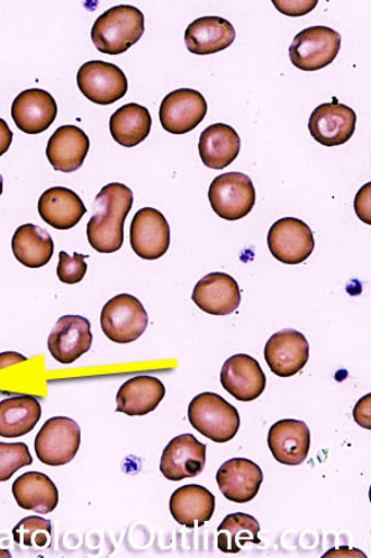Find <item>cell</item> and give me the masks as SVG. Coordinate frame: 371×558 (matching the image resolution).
Wrapping results in <instances>:
<instances>
[{"instance_id":"obj_27","label":"cell","mask_w":371,"mask_h":558,"mask_svg":"<svg viewBox=\"0 0 371 558\" xmlns=\"http://www.w3.org/2000/svg\"><path fill=\"white\" fill-rule=\"evenodd\" d=\"M17 506L47 515L59 506V490L47 474L28 472L20 476L12 487Z\"/></svg>"},{"instance_id":"obj_24","label":"cell","mask_w":371,"mask_h":558,"mask_svg":"<svg viewBox=\"0 0 371 558\" xmlns=\"http://www.w3.org/2000/svg\"><path fill=\"white\" fill-rule=\"evenodd\" d=\"M235 40L231 22L221 16H203L188 25L185 43L196 56H211L228 49Z\"/></svg>"},{"instance_id":"obj_25","label":"cell","mask_w":371,"mask_h":558,"mask_svg":"<svg viewBox=\"0 0 371 558\" xmlns=\"http://www.w3.org/2000/svg\"><path fill=\"white\" fill-rule=\"evenodd\" d=\"M38 209L45 222L61 231L74 229L87 213L83 199L75 192L62 186L45 192L40 196Z\"/></svg>"},{"instance_id":"obj_12","label":"cell","mask_w":371,"mask_h":558,"mask_svg":"<svg viewBox=\"0 0 371 558\" xmlns=\"http://www.w3.org/2000/svg\"><path fill=\"white\" fill-rule=\"evenodd\" d=\"M356 128L357 113L337 100L317 107L309 121L311 136L325 147H337L347 143Z\"/></svg>"},{"instance_id":"obj_33","label":"cell","mask_w":371,"mask_h":558,"mask_svg":"<svg viewBox=\"0 0 371 558\" xmlns=\"http://www.w3.org/2000/svg\"><path fill=\"white\" fill-rule=\"evenodd\" d=\"M32 464L33 457L28 446L0 442V482H8L22 468Z\"/></svg>"},{"instance_id":"obj_1","label":"cell","mask_w":371,"mask_h":558,"mask_svg":"<svg viewBox=\"0 0 371 558\" xmlns=\"http://www.w3.org/2000/svg\"><path fill=\"white\" fill-rule=\"evenodd\" d=\"M133 203V192L121 183L106 185L96 196L94 216L87 223V238L99 254H114L122 248L124 223Z\"/></svg>"},{"instance_id":"obj_28","label":"cell","mask_w":371,"mask_h":558,"mask_svg":"<svg viewBox=\"0 0 371 558\" xmlns=\"http://www.w3.org/2000/svg\"><path fill=\"white\" fill-rule=\"evenodd\" d=\"M41 404L34 396L23 395L0 401V437L21 438L38 425Z\"/></svg>"},{"instance_id":"obj_39","label":"cell","mask_w":371,"mask_h":558,"mask_svg":"<svg viewBox=\"0 0 371 558\" xmlns=\"http://www.w3.org/2000/svg\"><path fill=\"white\" fill-rule=\"evenodd\" d=\"M26 359L24 355L20 353H14V351H7V353L0 354V371L8 366H12L20 363H25Z\"/></svg>"},{"instance_id":"obj_15","label":"cell","mask_w":371,"mask_h":558,"mask_svg":"<svg viewBox=\"0 0 371 558\" xmlns=\"http://www.w3.org/2000/svg\"><path fill=\"white\" fill-rule=\"evenodd\" d=\"M92 341L94 336L88 319L79 315H65L53 327L48 348L57 362L69 365L88 353Z\"/></svg>"},{"instance_id":"obj_17","label":"cell","mask_w":371,"mask_h":558,"mask_svg":"<svg viewBox=\"0 0 371 558\" xmlns=\"http://www.w3.org/2000/svg\"><path fill=\"white\" fill-rule=\"evenodd\" d=\"M58 104L48 92L40 88L25 89L15 97L12 117L17 129L26 134H40L57 120Z\"/></svg>"},{"instance_id":"obj_11","label":"cell","mask_w":371,"mask_h":558,"mask_svg":"<svg viewBox=\"0 0 371 558\" xmlns=\"http://www.w3.org/2000/svg\"><path fill=\"white\" fill-rule=\"evenodd\" d=\"M207 446L194 435H181L162 452L160 472L172 482L196 478L206 465Z\"/></svg>"},{"instance_id":"obj_13","label":"cell","mask_w":371,"mask_h":558,"mask_svg":"<svg viewBox=\"0 0 371 558\" xmlns=\"http://www.w3.org/2000/svg\"><path fill=\"white\" fill-rule=\"evenodd\" d=\"M131 245L141 259L153 260L166 255L170 247V227L159 210L140 209L131 225Z\"/></svg>"},{"instance_id":"obj_4","label":"cell","mask_w":371,"mask_h":558,"mask_svg":"<svg viewBox=\"0 0 371 558\" xmlns=\"http://www.w3.org/2000/svg\"><path fill=\"white\" fill-rule=\"evenodd\" d=\"M149 326L147 311L131 294L115 295L107 302L101 313V327L108 339L118 344L138 340Z\"/></svg>"},{"instance_id":"obj_38","label":"cell","mask_w":371,"mask_h":558,"mask_svg":"<svg viewBox=\"0 0 371 558\" xmlns=\"http://www.w3.org/2000/svg\"><path fill=\"white\" fill-rule=\"evenodd\" d=\"M13 142V132L9 129L8 123L0 119V157L11 148Z\"/></svg>"},{"instance_id":"obj_26","label":"cell","mask_w":371,"mask_h":558,"mask_svg":"<svg viewBox=\"0 0 371 558\" xmlns=\"http://www.w3.org/2000/svg\"><path fill=\"white\" fill-rule=\"evenodd\" d=\"M198 151L207 168L222 170L238 158L240 137L231 125L215 123L202 132L198 142Z\"/></svg>"},{"instance_id":"obj_19","label":"cell","mask_w":371,"mask_h":558,"mask_svg":"<svg viewBox=\"0 0 371 558\" xmlns=\"http://www.w3.org/2000/svg\"><path fill=\"white\" fill-rule=\"evenodd\" d=\"M264 474L261 468L247 458H233L217 473V483L225 498L233 502L246 504L255 499L260 490Z\"/></svg>"},{"instance_id":"obj_2","label":"cell","mask_w":371,"mask_h":558,"mask_svg":"<svg viewBox=\"0 0 371 558\" xmlns=\"http://www.w3.org/2000/svg\"><path fill=\"white\" fill-rule=\"evenodd\" d=\"M145 32L143 12L133 5H116L95 22L92 41L108 56H120L137 44Z\"/></svg>"},{"instance_id":"obj_37","label":"cell","mask_w":371,"mask_h":558,"mask_svg":"<svg viewBox=\"0 0 371 558\" xmlns=\"http://www.w3.org/2000/svg\"><path fill=\"white\" fill-rule=\"evenodd\" d=\"M353 416H355V421L359 426L371 429V395L368 393L361 399L355 411H353Z\"/></svg>"},{"instance_id":"obj_36","label":"cell","mask_w":371,"mask_h":558,"mask_svg":"<svg viewBox=\"0 0 371 558\" xmlns=\"http://www.w3.org/2000/svg\"><path fill=\"white\" fill-rule=\"evenodd\" d=\"M370 187H371L370 183H368L367 185L361 187L359 193L356 196V202H355V208H356L358 218L368 225H371V215H370L371 191H370Z\"/></svg>"},{"instance_id":"obj_10","label":"cell","mask_w":371,"mask_h":558,"mask_svg":"<svg viewBox=\"0 0 371 558\" xmlns=\"http://www.w3.org/2000/svg\"><path fill=\"white\" fill-rule=\"evenodd\" d=\"M202 94L191 88H180L169 94L160 106V123L171 134H186L198 128L207 114Z\"/></svg>"},{"instance_id":"obj_34","label":"cell","mask_w":371,"mask_h":558,"mask_svg":"<svg viewBox=\"0 0 371 558\" xmlns=\"http://www.w3.org/2000/svg\"><path fill=\"white\" fill-rule=\"evenodd\" d=\"M87 257L77 254V252H75L74 256L70 257L67 252L61 251L58 266L60 281L66 284H76L83 281L88 269L85 260Z\"/></svg>"},{"instance_id":"obj_41","label":"cell","mask_w":371,"mask_h":558,"mask_svg":"<svg viewBox=\"0 0 371 558\" xmlns=\"http://www.w3.org/2000/svg\"><path fill=\"white\" fill-rule=\"evenodd\" d=\"M3 194V177L0 175V195Z\"/></svg>"},{"instance_id":"obj_8","label":"cell","mask_w":371,"mask_h":558,"mask_svg":"<svg viewBox=\"0 0 371 558\" xmlns=\"http://www.w3.org/2000/svg\"><path fill=\"white\" fill-rule=\"evenodd\" d=\"M77 85L89 101L108 106L128 93V78L120 66L101 60L88 61L77 72Z\"/></svg>"},{"instance_id":"obj_18","label":"cell","mask_w":371,"mask_h":558,"mask_svg":"<svg viewBox=\"0 0 371 558\" xmlns=\"http://www.w3.org/2000/svg\"><path fill=\"white\" fill-rule=\"evenodd\" d=\"M268 445L279 463L300 465L310 452V428L304 421H279L269 430Z\"/></svg>"},{"instance_id":"obj_29","label":"cell","mask_w":371,"mask_h":558,"mask_svg":"<svg viewBox=\"0 0 371 558\" xmlns=\"http://www.w3.org/2000/svg\"><path fill=\"white\" fill-rule=\"evenodd\" d=\"M14 257L28 268L47 266L53 256V241L47 230L34 223L17 228L13 240Z\"/></svg>"},{"instance_id":"obj_35","label":"cell","mask_w":371,"mask_h":558,"mask_svg":"<svg viewBox=\"0 0 371 558\" xmlns=\"http://www.w3.org/2000/svg\"><path fill=\"white\" fill-rule=\"evenodd\" d=\"M274 5L280 13H283L288 16H302L309 14L313 11L317 5V0H311V2H283V0H274Z\"/></svg>"},{"instance_id":"obj_16","label":"cell","mask_w":371,"mask_h":558,"mask_svg":"<svg viewBox=\"0 0 371 558\" xmlns=\"http://www.w3.org/2000/svg\"><path fill=\"white\" fill-rule=\"evenodd\" d=\"M223 389L235 400L251 402L267 389V376L255 357L238 354L224 363L221 372Z\"/></svg>"},{"instance_id":"obj_9","label":"cell","mask_w":371,"mask_h":558,"mask_svg":"<svg viewBox=\"0 0 371 558\" xmlns=\"http://www.w3.org/2000/svg\"><path fill=\"white\" fill-rule=\"evenodd\" d=\"M268 246L280 263L300 265L314 250L313 232L309 225L296 218L277 220L268 233Z\"/></svg>"},{"instance_id":"obj_40","label":"cell","mask_w":371,"mask_h":558,"mask_svg":"<svg viewBox=\"0 0 371 558\" xmlns=\"http://www.w3.org/2000/svg\"><path fill=\"white\" fill-rule=\"evenodd\" d=\"M0 557H12V555L9 551L0 550Z\"/></svg>"},{"instance_id":"obj_32","label":"cell","mask_w":371,"mask_h":558,"mask_svg":"<svg viewBox=\"0 0 371 558\" xmlns=\"http://www.w3.org/2000/svg\"><path fill=\"white\" fill-rule=\"evenodd\" d=\"M14 543L32 554L49 550L52 545V524L39 517L21 520L13 529Z\"/></svg>"},{"instance_id":"obj_30","label":"cell","mask_w":371,"mask_h":558,"mask_svg":"<svg viewBox=\"0 0 371 558\" xmlns=\"http://www.w3.org/2000/svg\"><path fill=\"white\" fill-rule=\"evenodd\" d=\"M151 124V116L147 107L128 104L112 114L110 131L118 144L125 148H133L149 137Z\"/></svg>"},{"instance_id":"obj_20","label":"cell","mask_w":371,"mask_h":558,"mask_svg":"<svg viewBox=\"0 0 371 558\" xmlns=\"http://www.w3.org/2000/svg\"><path fill=\"white\" fill-rule=\"evenodd\" d=\"M193 301L205 313L223 317L239 308L242 294L238 282L232 276L214 272L196 284Z\"/></svg>"},{"instance_id":"obj_5","label":"cell","mask_w":371,"mask_h":558,"mask_svg":"<svg viewBox=\"0 0 371 558\" xmlns=\"http://www.w3.org/2000/svg\"><path fill=\"white\" fill-rule=\"evenodd\" d=\"M208 201L221 219L242 220L255 208L256 187L246 174L225 173L213 180L210 191H208Z\"/></svg>"},{"instance_id":"obj_31","label":"cell","mask_w":371,"mask_h":558,"mask_svg":"<svg viewBox=\"0 0 371 558\" xmlns=\"http://www.w3.org/2000/svg\"><path fill=\"white\" fill-rule=\"evenodd\" d=\"M259 533L260 524L255 517L235 512L225 518L217 530V544L224 554H239L248 543L261 544Z\"/></svg>"},{"instance_id":"obj_3","label":"cell","mask_w":371,"mask_h":558,"mask_svg":"<svg viewBox=\"0 0 371 558\" xmlns=\"http://www.w3.org/2000/svg\"><path fill=\"white\" fill-rule=\"evenodd\" d=\"M188 421L196 430L215 444L230 442L240 427L238 410L214 392L196 396L188 407Z\"/></svg>"},{"instance_id":"obj_22","label":"cell","mask_w":371,"mask_h":558,"mask_svg":"<svg viewBox=\"0 0 371 558\" xmlns=\"http://www.w3.org/2000/svg\"><path fill=\"white\" fill-rule=\"evenodd\" d=\"M90 142L87 134L76 125H62L48 143L47 156L58 172H76L84 166Z\"/></svg>"},{"instance_id":"obj_21","label":"cell","mask_w":371,"mask_h":558,"mask_svg":"<svg viewBox=\"0 0 371 558\" xmlns=\"http://www.w3.org/2000/svg\"><path fill=\"white\" fill-rule=\"evenodd\" d=\"M215 510L214 495L202 485L189 484L171 495L170 512L176 523L188 529L201 527Z\"/></svg>"},{"instance_id":"obj_14","label":"cell","mask_w":371,"mask_h":558,"mask_svg":"<svg viewBox=\"0 0 371 558\" xmlns=\"http://www.w3.org/2000/svg\"><path fill=\"white\" fill-rule=\"evenodd\" d=\"M310 345L302 332L284 329L275 332L265 345V360L279 377H292L309 363Z\"/></svg>"},{"instance_id":"obj_23","label":"cell","mask_w":371,"mask_h":558,"mask_svg":"<svg viewBox=\"0 0 371 558\" xmlns=\"http://www.w3.org/2000/svg\"><path fill=\"white\" fill-rule=\"evenodd\" d=\"M166 389L157 377L137 376L124 383L116 393V412L128 416H145L156 411L164 400Z\"/></svg>"},{"instance_id":"obj_6","label":"cell","mask_w":371,"mask_h":558,"mask_svg":"<svg viewBox=\"0 0 371 558\" xmlns=\"http://www.w3.org/2000/svg\"><path fill=\"white\" fill-rule=\"evenodd\" d=\"M342 38L329 26H311L295 36L289 47V60L301 71H319L336 60Z\"/></svg>"},{"instance_id":"obj_7","label":"cell","mask_w":371,"mask_h":558,"mask_svg":"<svg viewBox=\"0 0 371 558\" xmlns=\"http://www.w3.org/2000/svg\"><path fill=\"white\" fill-rule=\"evenodd\" d=\"M81 428L67 417H53L45 422L35 438V452L39 461L50 466L69 464L78 452Z\"/></svg>"}]
</instances>
